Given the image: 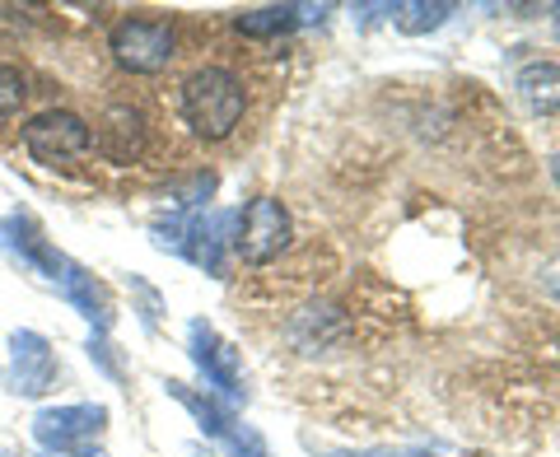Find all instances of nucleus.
<instances>
[{"label":"nucleus","mask_w":560,"mask_h":457,"mask_svg":"<svg viewBox=\"0 0 560 457\" xmlns=\"http://www.w3.org/2000/svg\"><path fill=\"white\" fill-rule=\"evenodd\" d=\"M556 28H560V5H556Z\"/></svg>","instance_id":"19"},{"label":"nucleus","mask_w":560,"mask_h":457,"mask_svg":"<svg viewBox=\"0 0 560 457\" xmlns=\"http://www.w3.org/2000/svg\"><path fill=\"white\" fill-rule=\"evenodd\" d=\"M168 397L178 401V407L191 411V420L201 425L206 438H215L220 453L224 457H267V444H261V434L248 430V425H238V415L224 407L220 397H206V392H191L187 383H164Z\"/></svg>","instance_id":"4"},{"label":"nucleus","mask_w":560,"mask_h":457,"mask_svg":"<svg viewBox=\"0 0 560 457\" xmlns=\"http://www.w3.org/2000/svg\"><path fill=\"white\" fill-rule=\"evenodd\" d=\"M108 47H113V61L131 75H160V70L173 61V28L164 20H117L108 33Z\"/></svg>","instance_id":"6"},{"label":"nucleus","mask_w":560,"mask_h":457,"mask_svg":"<svg viewBox=\"0 0 560 457\" xmlns=\"http://www.w3.org/2000/svg\"><path fill=\"white\" fill-rule=\"evenodd\" d=\"M187 355H191V364H197V374H201L224 401H248V378H243L238 350L224 341L206 318H197V323L187 327Z\"/></svg>","instance_id":"7"},{"label":"nucleus","mask_w":560,"mask_h":457,"mask_svg":"<svg viewBox=\"0 0 560 457\" xmlns=\"http://www.w3.org/2000/svg\"><path fill=\"white\" fill-rule=\"evenodd\" d=\"M210 191H215V173H191V178L173 183V187L164 191L168 215H201L206 201H210Z\"/></svg>","instance_id":"14"},{"label":"nucleus","mask_w":560,"mask_h":457,"mask_svg":"<svg viewBox=\"0 0 560 457\" xmlns=\"http://www.w3.org/2000/svg\"><path fill=\"white\" fill-rule=\"evenodd\" d=\"M94 145L103 150V160L131 164L145 150V117H140V108H131V103L103 108V117L94 121Z\"/></svg>","instance_id":"10"},{"label":"nucleus","mask_w":560,"mask_h":457,"mask_svg":"<svg viewBox=\"0 0 560 457\" xmlns=\"http://www.w3.org/2000/svg\"><path fill=\"white\" fill-rule=\"evenodd\" d=\"M300 24H304L300 5H261V10H243L234 20V28L248 33V38H280V33H290Z\"/></svg>","instance_id":"12"},{"label":"nucleus","mask_w":560,"mask_h":457,"mask_svg":"<svg viewBox=\"0 0 560 457\" xmlns=\"http://www.w3.org/2000/svg\"><path fill=\"white\" fill-rule=\"evenodd\" d=\"M518 94L533 113H556L560 108V66L556 61H528L518 70Z\"/></svg>","instance_id":"11"},{"label":"nucleus","mask_w":560,"mask_h":457,"mask_svg":"<svg viewBox=\"0 0 560 457\" xmlns=\"http://www.w3.org/2000/svg\"><path fill=\"white\" fill-rule=\"evenodd\" d=\"M327 457H430V453H327Z\"/></svg>","instance_id":"16"},{"label":"nucleus","mask_w":560,"mask_h":457,"mask_svg":"<svg viewBox=\"0 0 560 457\" xmlns=\"http://www.w3.org/2000/svg\"><path fill=\"white\" fill-rule=\"evenodd\" d=\"M290 238H294L290 210L276 197H253L234 215V253L248 261V267H267V261H276L290 248Z\"/></svg>","instance_id":"3"},{"label":"nucleus","mask_w":560,"mask_h":457,"mask_svg":"<svg viewBox=\"0 0 560 457\" xmlns=\"http://www.w3.org/2000/svg\"><path fill=\"white\" fill-rule=\"evenodd\" d=\"M24 98H28V80L20 75V66L0 61V127H10V121L20 117Z\"/></svg>","instance_id":"15"},{"label":"nucleus","mask_w":560,"mask_h":457,"mask_svg":"<svg viewBox=\"0 0 560 457\" xmlns=\"http://www.w3.org/2000/svg\"><path fill=\"white\" fill-rule=\"evenodd\" d=\"M24 150L33 154V164H43V168L75 164L94 150V127L70 108H47L24 121Z\"/></svg>","instance_id":"2"},{"label":"nucleus","mask_w":560,"mask_h":457,"mask_svg":"<svg viewBox=\"0 0 560 457\" xmlns=\"http://www.w3.org/2000/svg\"><path fill=\"white\" fill-rule=\"evenodd\" d=\"M108 430V407H98V401H75V407H43L33 415V438H38V448L47 453H70V448H84L94 444V438Z\"/></svg>","instance_id":"8"},{"label":"nucleus","mask_w":560,"mask_h":457,"mask_svg":"<svg viewBox=\"0 0 560 457\" xmlns=\"http://www.w3.org/2000/svg\"><path fill=\"white\" fill-rule=\"evenodd\" d=\"M448 14H453L448 0H401V5H393V24L401 33H411V38H420V33L440 28Z\"/></svg>","instance_id":"13"},{"label":"nucleus","mask_w":560,"mask_h":457,"mask_svg":"<svg viewBox=\"0 0 560 457\" xmlns=\"http://www.w3.org/2000/svg\"><path fill=\"white\" fill-rule=\"evenodd\" d=\"M0 248H5L20 267H28L33 276H43L51 290H61V280L75 271V261H70L61 248H51L43 224L24 215V210H10V215H0Z\"/></svg>","instance_id":"5"},{"label":"nucleus","mask_w":560,"mask_h":457,"mask_svg":"<svg viewBox=\"0 0 560 457\" xmlns=\"http://www.w3.org/2000/svg\"><path fill=\"white\" fill-rule=\"evenodd\" d=\"M551 178H556V187H560V154H556V160H551Z\"/></svg>","instance_id":"18"},{"label":"nucleus","mask_w":560,"mask_h":457,"mask_svg":"<svg viewBox=\"0 0 560 457\" xmlns=\"http://www.w3.org/2000/svg\"><path fill=\"white\" fill-rule=\"evenodd\" d=\"M243 108H248V94H243V80L234 70L201 66L183 80V117L201 140L234 136V127L243 121Z\"/></svg>","instance_id":"1"},{"label":"nucleus","mask_w":560,"mask_h":457,"mask_svg":"<svg viewBox=\"0 0 560 457\" xmlns=\"http://www.w3.org/2000/svg\"><path fill=\"white\" fill-rule=\"evenodd\" d=\"M5 388L14 397H47L57 388V350L43 331H10V368Z\"/></svg>","instance_id":"9"},{"label":"nucleus","mask_w":560,"mask_h":457,"mask_svg":"<svg viewBox=\"0 0 560 457\" xmlns=\"http://www.w3.org/2000/svg\"><path fill=\"white\" fill-rule=\"evenodd\" d=\"M61 457H108V453L94 448V444H84V448H70V453H61Z\"/></svg>","instance_id":"17"}]
</instances>
